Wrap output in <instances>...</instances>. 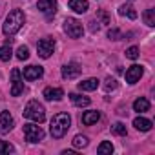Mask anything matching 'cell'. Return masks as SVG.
<instances>
[{
  "mask_svg": "<svg viewBox=\"0 0 155 155\" xmlns=\"http://www.w3.org/2000/svg\"><path fill=\"white\" fill-rule=\"evenodd\" d=\"M24 22H26L24 11H22V9H13V11L6 17V22H4V26H2L4 35H6V37H13L15 33L20 31V28L24 26Z\"/></svg>",
  "mask_w": 155,
  "mask_h": 155,
  "instance_id": "1",
  "label": "cell"
},
{
  "mask_svg": "<svg viewBox=\"0 0 155 155\" xmlns=\"http://www.w3.org/2000/svg\"><path fill=\"white\" fill-rule=\"evenodd\" d=\"M71 126V117L68 113H57L51 120V126H49V131L53 135V139H62L68 130Z\"/></svg>",
  "mask_w": 155,
  "mask_h": 155,
  "instance_id": "2",
  "label": "cell"
},
{
  "mask_svg": "<svg viewBox=\"0 0 155 155\" xmlns=\"http://www.w3.org/2000/svg\"><path fill=\"white\" fill-rule=\"evenodd\" d=\"M24 117L40 124V122L46 120V110H44V106L38 101H29L28 106L24 108Z\"/></svg>",
  "mask_w": 155,
  "mask_h": 155,
  "instance_id": "3",
  "label": "cell"
},
{
  "mask_svg": "<svg viewBox=\"0 0 155 155\" xmlns=\"http://www.w3.org/2000/svg\"><path fill=\"white\" fill-rule=\"evenodd\" d=\"M64 31L71 38H81L82 33H84V28H82V24L77 18H66L64 20Z\"/></svg>",
  "mask_w": 155,
  "mask_h": 155,
  "instance_id": "4",
  "label": "cell"
},
{
  "mask_svg": "<svg viewBox=\"0 0 155 155\" xmlns=\"http://www.w3.org/2000/svg\"><path fill=\"white\" fill-rule=\"evenodd\" d=\"M24 137L28 142H40L44 139V130L37 124H24Z\"/></svg>",
  "mask_w": 155,
  "mask_h": 155,
  "instance_id": "5",
  "label": "cell"
},
{
  "mask_svg": "<svg viewBox=\"0 0 155 155\" xmlns=\"http://www.w3.org/2000/svg\"><path fill=\"white\" fill-rule=\"evenodd\" d=\"M37 51H38V57H42V58H49L51 53L55 51V40H53V38H42V40H38V44H37Z\"/></svg>",
  "mask_w": 155,
  "mask_h": 155,
  "instance_id": "6",
  "label": "cell"
},
{
  "mask_svg": "<svg viewBox=\"0 0 155 155\" xmlns=\"http://www.w3.org/2000/svg\"><path fill=\"white\" fill-rule=\"evenodd\" d=\"M24 93V82H22V77H20V71L15 68L11 71V95L13 97H18Z\"/></svg>",
  "mask_w": 155,
  "mask_h": 155,
  "instance_id": "7",
  "label": "cell"
},
{
  "mask_svg": "<svg viewBox=\"0 0 155 155\" xmlns=\"http://www.w3.org/2000/svg\"><path fill=\"white\" fill-rule=\"evenodd\" d=\"M37 9H38L40 13H44L48 18H51V17L57 13V0H38Z\"/></svg>",
  "mask_w": 155,
  "mask_h": 155,
  "instance_id": "8",
  "label": "cell"
},
{
  "mask_svg": "<svg viewBox=\"0 0 155 155\" xmlns=\"http://www.w3.org/2000/svg\"><path fill=\"white\" fill-rule=\"evenodd\" d=\"M82 73V68L77 64V62H71V64H66L64 68H62V77L64 79H68V81H71V79H77Z\"/></svg>",
  "mask_w": 155,
  "mask_h": 155,
  "instance_id": "9",
  "label": "cell"
},
{
  "mask_svg": "<svg viewBox=\"0 0 155 155\" xmlns=\"http://www.w3.org/2000/svg\"><path fill=\"white\" fill-rule=\"evenodd\" d=\"M142 73H144V68L139 66V64H133L131 68L126 69V82L128 84H135L140 77H142Z\"/></svg>",
  "mask_w": 155,
  "mask_h": 155,
  "instance_id": "10",
  "label": "cell"
},
{
  "mask_svg": "<svg viewBox=\"0 0 155 155\" xmlns=\"http://www.w3.org/2000/svg\"><path fill=\"white\" fill-rule=\"evenodd\" d=\"M13 126H15V120H13L11 113L4 110L0 113V133H8L9 130H13Z\"/></svg>",
  "mask_w": 155,
  "mask_h": 155,
  "instance_id": "11",
  "label": "cell"
},
{
  "mask_svg": "<svg viewBox=\"0 0 155 155\" xmlns=\"http://www.w3.org/2000/svg\"><path fill=\"white\" fill-rule=\"evenodd\" d=\"M42 75H44L42 66H28V68H24V79L26 81H37Z\"/></svg>",
  "mask_w": 155,
  "mask_h": 155,
  "instance_id": "12",
  "label": "cell"
},
{
  "mask_svg": "<svg viewBox=\"0 0 155 155\" xmlns=\"http://www.w3.org/2000/svg\"><path fill=\"white\" fill-rule=\"evenodd\" d=\"M64 91L60 88H46L44 90V99L46 101H62Z\"/></svg>",
  "mask_w": 155,
  "mask_h": 155,
  "instance_id": "13",
  "label": "cell"
},
{
  "mask_svg": "<svg viewBox=\"0 0 155 155\" xmlns=\"http://www.w3.org/2000/svg\"><path fill=\"white\" fill-rule=\"evenodd\" d=\"M101 119V113L97 111V110H91V111H86V113H82V124L84 126H91V124H97V120Z\"/></svg>",
  "mask_w": 155,
  "mask_h": 155,
  "instance_id": "14",
  "label": "cell"
},
{
  "mask_svg": "<svg viewBox=\"0 0 155 155\" xmlns=\"http://www.w3.org/2000/svg\"><path fill=\"white\" fill-rule=\"evenodd\" d=\"M69 9H73L75 13H86L90 9L88 0H69Z\"/></svg>",
  "mask_w": 155,
  "mask_h": 155,
  "instance_id": "15",
  "label": "cell"
},
{
  "mask_svg": "<svg viewBox=\"0 0 155 155\" xmlns=\"http://www.w3.org/2000/svg\"><path fill=\"white\" fill-rule=\"evenodd\" d=\"M99 88V81L97 79H86L82 82H79V90L81 91H95Z\"/></svg>",
  "mask_w": 155,
  "mask_h": 155,
  "instance_id": "16",
  "label": "cell"
},
{
  "mask_svg": "<svg viewBox=\"0 0 155 155\" xmlns=\"http://www.w3.org/2000/svg\"><path fill=\"white\" fill-rule=\"evenodd\" d=\"M133 126L139 130V131H150L151 130V120L150 119H144V117H137L135 120H133Z\"/></svg>",
  "mask_w": 155,
  "mask_h": 155,
  "instance_id": "17",
  "label": "cell"
},
{
  "mask_svg": "<svg viewBox=\"0 0 155 155\" xmlns=\"http://www.w3.org/2000/svg\"><path fill=\"white\" fill-rule=\"evenodd\" d=\"M69 99H71V102L75 104V106H79V108H84V106H90V97H84V95H79V93H71L69 95Z\"/></svg>",
  "mask_w": 155,
  "mask_h": 155,
  "instance_id": "18",
  "label": "cell"
},
{
  "mask_svg": "<svg viewBox=\"0 0 155 155\" xmlns=\"http://www.w3.org/2000/svg\"><path fill=\"white\" fill-rule=\"evenodd\" d=\"M119 15H120V17H128V18H131V20L137 18V11H135L133 6H130V4H122V6L119 8Z\"/></svg>",
  "mask_w": 155,
  "mask_h": 155,
  "instance_id": "19",
  "label": "cell"
},
{
  "mask_svg": "<svg viewBox=\"0 0 155 155\" xmlns=\"http://www.w3.org/2000/svg\"><path fill=\"white\" fill-rule=\"evenodd\" d=\"M133 110H135V111H139V113L148 111V110H150V101H148V99H144V97L137 99V101L133 102Z\"/></svg>",
  "mask_w": 155,
  "mask_h": 155,
  "instance_id": "20",
  "label": "cell"
},
{
  "mask_svg": "<svg viewBox=\"0 0 155 155\" xmlns=\"http://www.w3.org/2000/svg\"><path fill=\"white\" fill-rule=\"evenodd\" d=\"M142 18H144V24H146V26L153 28V26H155V9H146V11L142 13Z\"/></svg>",
  "mask_w": 155,
  "mask_h": 155,
  "instance_id": "21",
  "label": "cell"
},
{
  "mask_svg": "<svg viewBox=\"0 0 155 155\" xmlns=\"http://www.w3.org/2000/svg\"><path fill=\"white\" fill-rule=\"evenodd\" d=\"M97 151H99V155H110V153H113V144L108 142V140H104V142L99 144Z\"/></svg>",
  "mask_w": 155,
  "mask_h": 155,
  "instance_id": "22",
  "label": "cell"
},
{
  "mask_svg": "<svg viewBox=\"0 0 155 155\" xmlns=\"http://www.w3.org/2000/svg\"><path fill=\"white\" fill-rule=\"evenodd\" d=\"M11 55H13V51H11V46L9 44H6V46L0 48V60H2V62H9Z\"/></svg>",
  "mask_w": 155,
  "mask_h": 155,
  "instance_id": "23",
  "label": "cell"
},
{
  "mask_svg": "<svg viewBox=\"0 0 155 155\" xmlns=\"http://www.w3.org/2000/svg\"><path fill=\"white\" fill-rule=\"evenodd\" d=\"M111 131H113L115 135H120V137H124V135L128 133V130H126V126H124L122 122H115V124L111 126Z\"/></svg>",
  "mask_w": 155,
  "mask_h": 155,
  "instance_id": "24",
  "label": "cell"
},
{
  "mask_svg": "<svg viewBox=\"0 0 155 155\" xmlns=\"http://www.w3.org/2000/svg\"><path fill=\"white\" fill-rule=\"evenodd\" d=\"M71 142H73L75 148H86V146H88V139H86L84 135H77Z\"/></svg>",
  "mask_w": 155,
  "mask_h": 155,
  "instance_id": "25",
  "label": "cell"
},
{
  "mask_svg": "<svg viewBox=\"0 0 155 155\" xmlns=\"http://www.w3.org/2000/svg\"><path fill=\"white\" fill-rule=\"evenodd\" d=\"M17 58H18V60H28V58H29V49H28V46H20V48L17 49Z\"/></svg>",
  "mask_w": 155,
  "mask_h": 155,
  "instance_id": "26",
  "label": "cell"
},
{
  "mask_svg": "<svg viewBox=\"0 0 155 155\" xmlns=\"http://www.w3.org/2000/svg\"><path fill=\"white\" fill-rule=\"evenodd\" d=\"M126 57H128L130 60H137V58H139V48H137V46L128 48V49H126Z\"/></svg>",
  "mask_w": 155,
  "mask_h": 155,
  "instance_id": "27",
  "label": "cell"
},
{
  "mask_svg": "<svg viewBox=\"0 0 155 155\" xmlns=\"http://www.w3.org/2000/svg\"><path fill=\"white\" fill-rule=\"evenodd\" d=\"M13 151H15V148H13L9 142L0 140V153H13Z\"/></svg>",
  "mask_w": 155,
  "mask_h": 155,
  "instance_id": "28",
  "label": "cell"
},
{
  "mask_svg": "<svg viewBox=\"0 0 155 155\" xmlns=\"http://www.w3.org/2000/svg\"><path fill=\"white\" fill-rule=\"evenodd\" d=\"M117 81L115 79H111V77H108V79H106V84H104V90L106 91H111V90H117Z\"/></svg>",
  "mask_w": 155,
  "mask_h": 155,
  "instance_id": "29",
  "label": "cell"
},
{
  "mask_svg": "<svg viewBox=\"0 0 155 155\" xmlns=\"http://www.w3.org/2000/svg\"><path fill=\"white\" fill-rule=\"evenodd\" d=\"M108 38H111V40H120V38H122V33H120L117 28H111V29L108 31Z\"/></svg>",
  "mask_w": 155,
  "mask_h": 155,
  "instance_id": "30",
  "label": "cell"
},
{
  "mask_svg": "<svg viewBox=\"0 0 155 155\" xmlns=\"http://www.w3.org/2000/svg\"><path fill=\"white\" fill-rule=\"evenodd\" d=\"M97 15H99V18H101V22H102V24H110V22H111L110 15H108L106 11H102V9H101V11H99Z\"/></svg>",
  "mask_w": 155,
  "mask_h": 155,
  "instance_id": "31",
  "label": "cell"
},
{
  "mask_svg": "<svg viewBox=\"0 0 155 155\" xmlns=\"http://www.w3.org/2000/svg\"><path fill=\"white\" fill-rule=\"evenodd\" d=\"M90 24H91V26H90V29H91V31H93V33H95V31H99V29H101V22H99V20H91V22H90Z\"/></svg>",
  "mask_w": 155,
  "mask_h": 155,
  "instance_id": "32",
  "label": "cell"
}]
</instances>
